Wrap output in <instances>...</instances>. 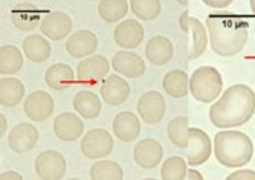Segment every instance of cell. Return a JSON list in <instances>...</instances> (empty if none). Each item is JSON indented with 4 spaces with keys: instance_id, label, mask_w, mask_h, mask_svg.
<instances>
[{
    "instance_id": "18",
    "label": "cell",
    "mask_w": 255,
    "mask_h": 180,
    "mask_svg": "<svg viewBox=\"0 0 255 180\" xmlns=\"http://www.w3.org/2000/svg\"><path fill=\"white\" fill-rule=\"evenodd\" d=\"M54 133L58 139L64 142H74L83 136L84 122L77 113L64 111V113L58 115L54 121Z\"/></svg>"
},
{
    "instance_id": "39",
    "label": "cell",
    "mask_w": 255,
    "mask_h": 180,
    "mask_svg": "<svg viewBox=\"0 0 255 180\" xmlns=\"http://www.w3.org/2000/svg\"><path fill=\"white\" fill-rule=\"evenodd\" d=\"M176 2H179V3H182V5H185L187 2H190V0H176Z\"/></svg>"
},
{
    "instance_id": "26",
    "label": "cell",
    "mask_w": 255,
    "mask_h": 180,
    "mask_svg": "<svg viewBox=\"0 0 255 180\" xmlns=\"http://www.w3.org/2000/svg\"><path fill=\"white\" fill-rule=\"evenodd\" d=\"M12 23L20 31H32L40 23V11L32 3H20L11 11Z\"/></svg>"
},
{
    "instance_id": "5",
    "label": "cell",
    "mask_w": 255,
    "mask_h": 180,
    "mask_svg": "<svg viewBox=\"0 0 255 180\" xmlns=\"http://www.w3.org/2000/svg\"><path fill=\"white\" fill-rule=\"evenodd\" d=\"M113 136L104 128H92L81 139V151L87 159H104L113 151Z\"/></svg>"
},
{
    "instance_id": "16",
    "label": "cell",
    "mask_w": 255,
    "mask_h": 180,
    "mask_svg": "<svg viewBox=\"0 0 255 180\" xmlns=\"http://www.w3.org/2000/svg\"><path fill=\"white\" fill-rule=\"evenodd\" d=\"M113 71L126 77V78H137L145 74V61L136 52L123 49L118 51L112 58Z\"/></svg>"
},
{
    "instance_id": "35",
    "label": "cell",
    "mask_w": 255,
    "mask_h": 180,
    "mask_svg": "<svg viewBox=\"0 0 255 180\" xmlns=\"http://www.w3.org/2000/svg\"><path fill=\"white\" fill-rule=\"evenodd\" d=\"M0 179L2 180H9V179H17V180H21V176L15 171H6L3 173L2 176H0Z\"/></svg>"
},
{
    "instance_id": "25",
    "label": "cell",
    "mask_w": 255,
    "mask_h": 180,
    "mask_svg": "<svg viewBox=\"0 0 255 180\" xmlns=\"http://www.w3.org/2000/svg\"><path fill=\"white\" fill-rule=\"evenodd\" d=\"M162 87L173 98H185L190 92V78L187 72L180 69H171L164 75Z\"/></svg>"
},
{
    "instance_id": "37",
    "label": "cell",
    "mask_w": 255,
    "mask_h": 180,
    "mask_svg": "<svg viewBox=\"0 0 255 180\" xmlns=\"http://www.w3.org/2000/svg\"><path fill=\"white\" fill-rule=\"evenodd\" d=\"M203 3L208 5V6H213V8H225V6H228L226 3H220V2H217V0H203Z\"/></svg>"
},
{
    "instance_id": "28",
    "label": "cell",
    "mask_w": 255,
    "mask_h": 180,
    "mask_svg": "<svg viewBox=\"0 0 255 180\" xmlns=\"http://www.w3.org/2000/svg\"><path fill=\"white\" fill-rule=\"evenodd\" d=\"M23 67V55L12 44H3L0 48V74L2 77L14 75Z\"/></svg>"
},
{
    "instance_id": "2",
    "label": "cell",
    "mask_w": 255,
    "mask_h": 180,
    "mask_svg": "<svg viewBox=\"0 0 255 180\" xmlns=\"http://www.w3.org/2000/svg\"><path fill=\"white\" fill-rule=\"evenodd\" d=\"M211 49L220 57H233L243 51L249 38V23L234 14H211L206 17Z\"/></svg>"
},
{
    "instance_id": "10",
    "label": "cell",
    "mask_w": 255,
    "mask_h": 180,
    "mask_svg": "<svg viewBox=\"0 0 255 180\" xmlns=\"http://www.w3.org/2000/svg\"><path fill=\"white\" fill-rule=\"evenodd\" d=\"M136 110L145 124L156 125L165 116V98L156 90H150L137 99Z\"/></svg>"
},
{
    "instance_id": "17",
    "label": "cell",
    "mask_w": 255,
    "mask_h": 180,
    "mask_svg": "<svg viewBox=\"0 0 255 180\" xmlns=\"http://www.w3.org/2000/svg\"><path fill=\"white\" fill-rule=\"evenodd\" d=\"M98 48V37L89 31V29H80L74 34L69 35L66 41V51L74 58H86L92 55Z\"/></svg>"
},
{
    "instance_id": "30",
    "label": "cell",
    "mask_w": 255,
    "mask_h": 180,
    "mask_svg": "<svg viewBox=\"0 0 255 180\" xmlns=\"http://www.w3.org/2000/svg\"><path fill=\"white\" fill-rule=\"evenodd\" d=\"M168 138L171 144L177 148H187L190 139V127L187 116H176L168 122L167 127Z\"/></svg>"
},
{
    "instance_id": "22",
    "label": "cell",
    "mask_w": 255,
    "mask_h": 180,
    "mask_svg": "<svg viewBox=\"0 0 255 180\" xmlns=\"http://www.w3.org/2000/svg\"><path fill=\"white\" fill-rule=\"evenodd\" d=\"M75 72L69 64L64 63H55L52 64L48 71L44 74V81L48 84V87H51L52 90H57V92H61V90H66L71 87L75 83Z\"/></svg>"
},
{
    "instance_id": "23",
    "label": "cell",
    "mask_w": 255,
    "mask_h": 180,
    "mask_svg": "<svg viewBox=\"0 0 255 180\" xmlns=\"http://www.w3.org/2000/svg\"><path fill=\"white\" fill-rule=\"evenodd\" d=\"M21 49L28 57V60H31L34 63L48 61L52 54V48H51V43L48 41V38L41 37L38 34L28 35L25 40H23Z\"/></svg>"
},
{
    "instance_id": "32",
    "label": "cell",
    "mask_w": 255,
    "mask_h": 180,
    "mask_svg": "<svg viewBox=\"0 0 255 180\" xmlns=\"http://www.w3.org/2000/svg\"><path fill=\"white\" fill-rule=\"evenodd\" d=\"M187 161L180 156H171L164 161L160 170V177L164 180H183L187 179Z\"/></svg>"
},
{
    "instance_id": "33",
    "label": "cell",
    "mask_w": 255,
    "mask_h": 180,
    "mask_svg": "<svg viewBox=\"0 0 255 180\" xmlns=\"http://www.w3.org/2000/svg\"><path fill=\"white\" fill-rule=\"evenodd\" d=\"M130 9L139 20H154L162 11L160 0H130Z\"/></svg>"
},
{
    "instance_id": "21",
    "label": "cell",
    "mask_w": 255,
    "mask_h": 180,
    "mask_svg": "<svg viewBox=\"0 0 255 180\" xmlns=\"http://www.w3.org/2000/svg\"><path fill=\"white\" fill-rule=\"evenodd\" d=\"M174 55V46L168 37L154 35L145 44V57L156 66H164L171 61Z\"/></svg>"
},
{
    "instance_id": "3",
    "label": "cell",
    "mask_w": 255,
    "mask_h": 180,
    "mask_svg": "<svg viewBox=\"0 0 255 180\" xmlns=\"http://www.w3.org/2000/svg\"><path fill=\"white\" fill-rule=\"evenodd\" d=\"M214 154L219 164L228 168L245 167L254 156L252 139L243 131L222 130L214 136Z\"/></svg>"
},
{
    "instance_id": "12",
    "label": "cell",
    "mask_w": 255,
    "mask_h": 180,
    "mask_svg": "<svg viewBox=\"0 0 255 180\" xmlns=\"http://www.w3.org/2000/svg\"><path fill=\"white\" fill-rule=\"evenodd\" d=\"M40 31L49 40L60 41L72 31V18L63 11L48 12L40 21Z\"/></svg>"
},
{
    "instance_id": "14",
    "label": "cell",
    "mask_w": 255,
    "mask_h": 180,
    "mask_svg": "<svg viewBox=\"0 0 255 180\" xmlns=\"http://www.w3.org/2000/svg\"><path fill=\"white\" fill-rule=\"evenodd\" d=\"M133 159L137 167L144 170H153L164 159V148L156 139H142L136 144L133 150Z\"/></svg>"
},
{
    "instance_id": "27",
    "label": "cell",
    "mask_w": 255,
    "mask_h": 180,
    "mask_svg": "<svg viewBox=\"0 0 255 180\" xmlns=\"http://www.w3.org/2000/svg\"><path fill=\"white\" fill-rule=\"evenodd\" d=\"M25 98V86L17 78L2 77L0 80V104L3 107H14Z\"/></svg>"
},
{
    "instance_id": "34",
    "label": "cell",
    "mask_w": 255,
    "mask_h": 180,
    "mask_svg": "<svg viewBox=\"0 0 255 180\" xmlns=\"http://www.w3.org/2000/svg\"><path fill=\"white\" fill-rule=\"evenodd\" d=\"M228 180H255L254 170H239L228 176Z\"/></svg>"
},
{
    "instance_id": "36",
    "label": "cell",
    "mask_w": 255,
    "mask_h": 180,
    "mask_svg": "<svg viewBox=\"0 0 255 180\" xmlns=\"http://www.w3.org/2000/svg\"><path fill=\"white\" fill-rule=\"evenodd\" d=\"M187 179H188V180H202V179H203V176H202L199 171H196V170H188V173H187Z\"/></svg>"
},
{
    "instance_id": "7",
    "label": "cell",
    "mask_w": 255,
    "mask_h": 180,
    "mask_svg": "<svg viewBox=\"0 0 255 180\" xmlns=\"http://www.w3.org/2000/svg\"><path fill=\"white\" fill-rule=\"evenodd\" d=\"M110 61L104 55H92L77 66V83L83 86H97L109 75Z\"/></svg>"
},
{
    "instance_id": "38",
    "label": "cell",
    "mask_w": 255,
    "mask_h": 180,
    "mask_svg": "<svg viewBox=\"0 0 255 180\" xmlns=\"http://www.w3.org/2000/svg\"><path fill=\"white\" fill-rule=\"evenodd\" d=\"M6 133V118L3 115H0V134H3Z\"/></svg>"
},
{
    "instance_id": "31",
    "label": "cell",
    "mask_w": 255,
    "mask_h": 180,
    "mask_svg": "<svg viewBox=\"0 0 255 180\" xmlns=\"http://www.w3.org/2000/svg\"><path fill=\"white\" fill-rule=\"evenodd\" d=\"M90 177L94 180H121L124 177V173L120 164L101 159L92 165Z\"/></svg>"
},
{
    "instance_id": "6",
    "label": "cell",
    "mask_w": 255,
    "mask_h": 180,
    "mask_svg": "<svg viewBox=\"0 0 255 180\" xmlns=\"http://www.w3.org/2000/svg\"><path fill=\"white\" fill-rule=\"evenodd\" d=\"M180 28L190 34V44H188V60H196L208 48L210 43V35L206 32V28L202 21L196 17H190L188 12H183L180 15Z\"/></svg>"
},
{
    "instance_id": "9",
    "label": "cell",
    "mask_w": 255,
    "mask_h": 180,
    "mask_svg": "<svg viewBox=\"0 0 255 180\" xmlns=\"http://www.w3.org/2000/svg\"><path fill=\"white\" fill-rule=\"evenodd\" d=\"M213 151H214V147L211 144L210 136L200 128L190 127V139H188L187 148H185L188 165L191 167L203 165L211 157Z\"/></svg>"
},
{
    "instance_id": "19",
    "label": "cell",
    "mask_w": 255,
    "mask_h": 180,
    "mask_svg": "<svg viewBox=\"0 0 255 180\" xmlns=\"http://www.w3.org/2000/svg\"><path fill=\"white\" fill-rule=\"evenodd\" d=\"M38 130L35 125L29 122L17 124L8 136V144L15 153H26L31 151L38 142Z\"/></svg>"
},
{
    "instance_id": "15",
    "label": "cell",
    "mask_w": 255,
    "mask_h": 180,
    "mask_svg": "<svg viewBox=\"0 0 255 180\" xmlns=\"http://www.w3.org/2000/svg\"><path fill=\"white\" fill-rule=\"evenodd\" d=\"M113 38L121 49H134L144 40V28L137 20L126 18L115 26Z\"/></svg>"
},
{
    "instance_id": "13",
    "label": "cell",
    "mask_w": 255,
    "mask_h": 180,
    "mask_svg": "<svg viewBox=\"0 0 255 180\" xmlns=\"http://www.w3.org/2000/svg\"><path fill=\"white\" fill-rule=\"evenodd\" d=\"M130 96V84L120 74H110L101 83V98L109 105H121Z\"/></svg>"
},
{
    "instance_id": "20",
    "label": "cell",
    "mask_w": 255,
    "mask_h": 180,
    "mask_svg": "<svg viewBox=\"0 0 255 180\" xmlns=\"http://www.w3.org/2000/svg\"><path fill=\"white\" fill-rule=\"evenodd\" d=\"M113 134L124 142L134 141L141 133V121L133 111H120L112 122Z\"/></svg>"
},
{
    "instance_id": "8",
    "label": "cell",
    "mask_w": 255,
    "mask_h": 180,
    "mask_svg": "<svg viewBox=\"0 0 255 180\" xmlns=\"http://www.w3.org/2000/svg\"><path fill=\"white\" fill-rule=\"evenodd\" d=\"M35 173L43 180H60L66 176L67 162L55 150H44L35 157Z\"/></svg>"
},
{
    "instance_id": "4",
    "label": "cell",
    "mask_w": 255,
    "mask_h": 180,
    "mask_svg": "<svg viewBox=\"0 0 255 180\" xmlns=\"http://www.w3.org/2000/svg\"><path fill=\"white\" fill-rule=\"evenodd\" d=\"M223 90V77L213 66H200L190 77V93L199 102L216 101Z\"/></svg>"
},
{
    "instance_id": "11",
    "label": "cell",
    "mask_w": 255,
    "mask_h": 180,
    "mask_svg": "<svg viewBox=\"0 0 255 180\" xmlns=\"http://www.w3.org/2000/svg\"><path fill=\"white\" fill-rule=\"evenodd\" d=\"M25 115L34 122H43L49 119L54 113V99L44 90H35L28 98H25L23 104Z\"/></svg>"
},
{
    "instance_id": "29",
    "label": "cell",
    "mask_w": 255,
    "mask_h": 180,
    "mask_svg": "<svg viewBox=\"0 0 255 180\" xmlns=\"http://www.w3.org/2000/svg\"><path fill=\"white\" fill-rule=\"evenodd\" d=\"M128 8V0H101L98 5V14L107 23H118L124 20Z\"/></svg>"
},
{
    "instance_id": "1",
    "label": "cell",
    "mask_w": 255,
    "mask_h": 180,
    "mask_svg": "<svg viewBox=\"0 0 255 180\" xmlns=\"http://www.w3.org/2000/svg\"><path fill=\"white\" fill-rule=\"evenodd\" d=\"M255 113V93L246 84L228 87L211 105L210 121L217 128H236L246 124Z\"/></svg>"
},
{
    "instance_id": "24",
    "label": "cell",
    "mask_w": 255,
    "mask_h": 180,
    "mask_svg": "<svg viewBox=\"0 0 255 180\" xmlns=\"http://www.w3.org/2000/svg\"><path fill=\"white\" fill-rule=\"evenodd\" d=\"M101 99L97 93L90 92V90H81L74 96V108L77 113L86 119H95L101 115Z\"/></svg>"
}]
</instances>
